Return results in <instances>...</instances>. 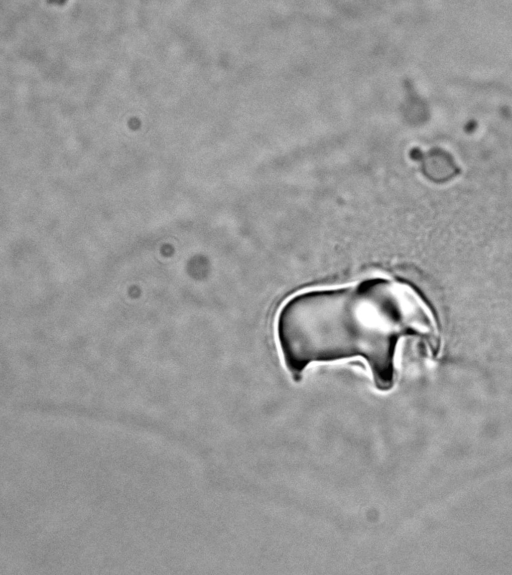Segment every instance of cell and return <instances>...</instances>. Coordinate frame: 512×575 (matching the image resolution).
Segmentation results:
<instances>
[{"instance_id":"1","label":"cell","mask_w":512,"mask_h":575,"mask_svg":"<svg viewBox=\"0 0 512 575\" xmlns=\"http://www.w3.org/2000/svg\"><path fill=\"white\" fill-rule=\"evenodd\" d=\"M434 328L430 310L414 289L379 277L296 294L276 321L283 361L294 378L313 362L360 357L383 391L394 384L399 340L433 337Z\"/></svg>"}]
</instances>
